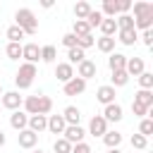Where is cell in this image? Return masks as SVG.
<instances>
[{"label": "cell", "mask_w": 153, "mask_h": 153, "mask_svg": "<svg viewBox=\"0 0 153 153\" xmlns=\"http://www.w3.org/2000/svg\"><path fill=\"white\" fill-rule=\"evenodd\" d=\"M22 105H24V110H26L29 117H31V115H50V110H53V98L36 93V96H26Z\"/></svg>", "instance_id": "cell-1"}, {"label": "cell", "mask_w": 153, "mask_h": 153, "mask_svg": "<svg viewBox=\"0 0 153 153\" xmlns=\"http://www.w3.org/2000/svg\"><path fill=\"white\" fill-rule=\"evenodd\" d=\"M14 24L24 31V36H33L36 33V29H38V19H36V14L29 10V7H22V10H17L14 12Z\"/></svg>", "instance_id": "cell-2"}, {"label": "cell", "mask_w": 153, "mask_h": 153, "mask_svg": "<svg viewBox=\"0 0 153 153\" xmlns=\"http://www.w3.org/2000/svg\"><path fill=\"white\" fill-rule=\"evenodd\" d=\"M38 76V69H36V65H29V62H24V65H19V72L14 74V84H17V88H29L31 84H33V79Z\"/></svg>", "instance_id": "cell-3"}, {"label": "cell", "mask_w": 153, "mask_h": 153, "mask_svg": "<svg viewBox=\"0 0 153 153\" xmlns=\"http://www.w3.org/2000/svg\"><path fill=\"white\" fill-rule=\"evenodd\" d=\"M84 136H86V131H84V127H81V124H67V127H65V131H62V139H65V141H69L72 146H74V143H81V141H84Z\"/></svg>", "instance_id": "cell-4"}, {"label": "cell", "mask_w": 153, "mask_h": 153, "mask_svg": "<svg viewBox=\"0 0 153 153\" xmlns=\"http://www.w3.org/2000/svg\"><path fill=\"white\" fill-rule=\"evenodd\" d=\"M96 72H98V67H96V62L93 60H81L79 65H76V74L74 76H79V79H84V81H88V79H93L96 76Z\"/></svg>", "instance_id": "cell-5"}, {"label": "cell", "mask_w": 153, "mask_h": 153, "mask_svg": "<svg viewBox=\"0 0 153 153\" xmlns=\"http://www.w3.org/2000/svg\"><path fill=\"white\" fill-rule=\"evenodd\" d=\"M22 103H24V98L19 96V91H7V93H2L0 96V105L2 108H7V110H19L22 108Z\"/></svg>", "instance_id": "cell-6"}, {"label": "cell", "mask_w": 153, "mask_h": 153, "mask_svg": "<svg viewBox=\"0 0 153 153\" xmlns=\"http://www.w3.org/2000/svg\"><path fill=\"white\" fill-rule=\"evenodd\" d=\"M62 91H65V96H81V93L86 91V81L79 79V76H72V79L62 86Z\"/></svg>", "instance_id": "cell-7"}, {"label": "cell", "mask_w": 153, "mask_h": 153, "mask_svg": "<svg viewBox=\"0 0 153 153\" xmlns=\"http://www.w3.org/2000/svg\"><path fill=\"white\" fill-rule=\"evenodd\" d=\"M22 57H24V62L36 65V62L41 60V48H38L36 43H24V45H22Z\"/></svg>", "instance_id": "cell-8"}, {"label": "cell", "mask_w": 153, "mask_h": 153, "mask_svg": "<svg viewBox=\"0 0 153 153\" xmlns=\"http://www.w3.org/2000/svg\"><path fill=\"white\" fill-rule=\"evenodd\" d=\"M108 131V122L103 120V115H93L91 117V122H88V134L91 136H100L103 139V134Z\"/></svg>", "instance_id": "cell-9"}, {"label": "cell", "mask_w": 153, "mask_h": 153, "mask_svg": "<svg viewBox=\"0 0 153 153\" xmlns=\"http://www.w3.org/2000/svg\"><path fill=\"white\" fill-rule=\"evenodd\" d=\"M17 143L22 146V148H26V151H31L36 143H38V134H33L31 129H22L19 134H17Z\"/></svg>", "instance_id": "cell-10"}, {"label": "cell", "mask_w": 153, "mask_h": 153, "mask_svg": "<svg viewBox=\"0 0 153 153\" xmlns=\"http://www.w3.org/2000/svg\"><path fill=\"white\" fill-rule=\"evenodd\" d=\"M115 88L110 86V84H105V86H98V91H96V100L98 103H103V105H110V103H115Z\"/></svg>", "instance_id": "cell-11"}, {"label": "cell", "mask_w": 153, "mask_h": 153, "mask_svg": "<svg viewBox=\"0 0 153 153\" xmlns=\"http://www.w3.org/2000/svg\"><path fill=\"white\" fill-rule=\"evenodd\" d=\"M26 129H31L33 134H41V131H45V129H48V115H31V117H29V124H26Z\"/></svg>", "instance_id": "cell-12"}, {"label": "cell", "mask_w": 153, "mask_h": 153, "mask_svg": "<svg viewBox=\"0 0 153 153\" xmlns=\"http://www.w3.org/2000/svg\"><path fill=\"white\" fill-rule=\"evenodd\" d=\"M124 72L129 76H139L141 72H146V65H143V57H127V67Z\"/></svg>", "instance_id": "cell-13"}, {"label": "cell", "mask_w": 153, "mask_h": 153, "mask_svg": "<svg viewBox=\"0 0 153 153\" xmlns=\"http://www.w3.org/2000/svg\"><path fill=\"white\" fill-rule=\"evenodd\" d=\"M55 76H57V81L67 84V81L74 76V67H72L69 62H57V65H55Z\"/></svg>", "instance_id": "cell-14"}, {"label": "cell", "mask_w": 153, "mask_h": 153, "mask_svg": "<svg viewBox=\"0 0 153 153\" xmlns=\"http://www.w3.org/2000/svg\"><path fill=\"white\" fill-rule=\"evenodd\" d=\"M124 115H122V105L120 103H110V105H105V110H103V120L105 122H120Z\"/></svg>", "instance_id": "cell-15"}, {"label": "cell", "mask_w": 153, "mask_h": 153, "mask_svg": "<svg viewBox=\"0 0 153 153\" xmlns=\"http://www.w3.org/2000/svg\"><path fill=\"white\" fill-rule=\"evenodd\" d=\"M26 124H29V115H26V112L14 110V112L10 115V127H12V129L22 131V129H26Z\"/></svg>", "instance_id": "cell-16"}, {"label": "cell", "mask_w": 153, "mask_h": 153, "mask_svg": "<svg viewBox=\"0 0 153 153\" xmlns=\"http://www.w3.org/2000/svg\"><path fill=\"white\" fill-rule=\"evenodd\" d=\"M136 38H139V31H136V29H120L115 41H120L122 45H134Z\"/></svg>", "instance_id": "cell-17"}, {"label": "cell", "mask_w": 153, "mask_h": 153, "mask_svg": "<svg viewBox=\"0 0 153 153\" xmlns=\"http://www.w3.org/2000/svg\"><path fill=\"white\" fill-rule=\"evenodd\" d=\"M108 67H110V72H120V69H124V67H127V55H122V53H110V57H108Z\"/></svg>", "instance_id": "cell-18"}, {"label": "cell", "mask_w": 153, "mask_h": 153, "mask_svg": "<svg viewBox=\"0 0 153 153\" xmlns=\"http://www.w3.org/2000/svg\"><path fill=\"white\" fill-rule=\"evenodd\" d=\"M67 127V122L62 120V115H48V131L50 134H62Z\"/></svg>", "instance_id": "cell-19"}, {"label": "cell", "mask_w": 153, "mask_h": 153, "mask_svg": "<svg viewBox=\"0 0 153 153\" xmlns=\"http://www.w3.org/2000/svg\"><path fill=\"white\" fill-rule=\"evenodd\" d=\"M103 17L108 19H115L120 14V0H103V10H100Z\"/></svg>", "instance_id": "cell-20"}, {"label": "cell", "mask_w": 153, "mask_h": 153, "mask_svg": "<svg viewBox=\"0 0 153 153\" xmlns=\"http://www.w3.org/2000/svg\"><path fill=\"white\" fill-rule=\"evenodd\" d=\"M134 103H139V105H143V108H153V91H146V88H139L136 93H134Z\"/></svg>", "instance_id": "cell-21"}, {"label": "cell", "mask_w": 153, "mask_h": 153, "mask_svg": "<svg viewBox=\"0 0 153 153\" xmlns=\"http://www.w3.org/2000/svg\"><path fill=\"white\" fill-rule=\"evenodd\" d=\"M62 120H65L67 124H79V122H81V110H79L76 105H67L65 112H62Z\"/></svg>", "instance_id": "cell-22"}, {"label": "cell", "mask_w": 153, "mask_h": 153, "mask_svg": "<svg viewBox=\"0 0 153 153\" xmlns=\"http://www.w3.org/2000/svg\"><path fill=\"white\" fill-rule=\"evenodd\" d=\"M103 143H105L108 148H120V143H122V134H120L117 129H108V131L103 134Z\"/></svg>", "instance_id": "cell-23"}, {"label": "cell", "mask_w": 153, "mask_h": 153, "mask_svg": "<svg viewBox=\"0 0 153 153\" xmlns=\"http://www.w3.org/2000/svg\"><path fill=\"white\" fill-rule=\"evenodd\" d=\"M96 48H98L100 53L110 55V53H115V38H110V36H100V38H96Z\"/></svg>", "instance_id": "cell-24"}, {"label": "cell", "mask_w": 153, "mask_h": 153, "mask_svg": "<svg viewBox=\"0 0 153 153\" xmlns=\"http://www.w3.org/2000/svg\"><path fill=\"white\" fill-rule=\"evenodd\" d=\"M98 29L103 31V36H110V38H115V33H117V24H115V19H108V17H103V22H100Z\"/></svg>", "instance_id": "cell-25"}, {"label": "cell", "mask_w": 153, "mask_h": 153, "mask_svg": "<svg viewBox=\"0 0 153 153\" xmlns=\"http://www.w3.org/2000/svg\"><path fill=\"white\" fill-rule=\"evenodd\" d=\"M91 10H93V7H91L88 2H76V5H74V17L81 19V22H86V17L91 14Z\"/></svg>", "instance_id": "cell-26"}, {"label": "cell", "mask_w": 153, "mask_h": 153, "mask_svg": "<svg viewBox=\"0 0 153 153\" xmlns=\"http://www.w3.org/2000/svg\"><path fill=\"white\" fill-rule=\"evenodd\" d=\"M67 57H69V65L74 67V62L79 65L81 60H86V50H81V48H69V50H67Z\"/></svg>", "instance_id": "cell-27"}, {"label": "cell", "mask_w": 153, "mask_h": 153, "mask_svg": "<svg viewBox=\"0 0 153 153\" xmlns=\"http://www.w3.org/2000/svg\"><path fill=\"white\" fill-rule=\"evenodd\" d=\"M110 79H112V84H110V86H112V88H117V86H127L129 74H127L124 69H120V72H112V76H110Z\"/></svg>", "instance_id": "cell-28"}, {"label": "cell", "mask_w": 153, "mask_h": 153, "mask_svg": "<svg viewBox=\"0 0 153 153\" xmlns=\"http://www.w3.org/2000/svg\"><path fill=\"white\" fill-rule=\"evenodd\" d=\"M151 12H153V2H134V19L143 17V14H151Z\"/></svg>", "instance_id": "cell-29"}, {"label": "cell", "mask_w": 153, "mask_h": 153, "mask_svg": "<svg viewBox=\"0 0 153 153\" xmlns=\"http://www.w3.org/2000/svg\"><path fill=\"white\" fill-rule=\"evenodd\" d=\"M115 24H117V31L120 29H134V17L131 14H117Z\"/></svg>", "instance_id": "cell-30"}, {"label": "cell", "mask_w": 153, "mask_h": 153, "mask_svg": "<svg viewBox=\"0 0 153 153\" xmlns=\"http://www.w3.org/2000/svg\"><path fill=\"white\" fill-rule=\"evenodd\" d=\"M72 33H74V36H88V33H91V26H88L86 22H81V19H74Z\"/></svg>", "instance_id": "cell-31"}, {"label": "cell", "mask_w": 153, "mask_h": 153, "mask_svg": "<svg viewBox=\"0 0 153 153\" xmlns=\"http://www.w3.org/2000/svg\"><path fill=\"white\" fill-rule=\"evenodd\" d=\"M7 38H10V43H22V38H24V31H22L17 24H12V26L7 29Z\"/></svg>", "instance_id": "cell-32"}, {"label": "cell", "mask_w": 153, "mask_h": 153, "mask_svg": "<svg viewBox=\"0 0 153 153\" xmlns=\"http://www.w3.org/2000/svg\"><path fill=\"white\" fill-rule=\"evenodd\" d=\"M55 57H57L55 45H43V48H41V60H43V62H55Z\"/></svg>", "instance_id": "cell-33"}, {"label": "cell", "mask_w": 153, "mask_h": 153, "mask_svg": "<svg viewBox=\"0 0 153 153\" xmlns=\"http://www.w3.org/2000/svg\"><path fill=\"white\" fill-rule=\"evenodd\" d=\"M136 79H139V86H141V88L153 91V74H151V72H141Z\"/></svg>", "instance_id": "cell-34"}, {"label": "cell", "mask_w": 153, "mask_h": 153, "mask_svg": "<svg viewBox=\"0 0 153 153\" xmlns=\"http://www.w3.org/2000/svg\"><path fill=\"white\" fill-rule=\"evenodd\" d=\"M139 134L146 136V139L153 134V120H151V117H143V120L139 122Z\"/></svg>", "instance_id": "cell-35"}, {"label": "cell", "mask_w": 153, "mask_h": 153, "mask_svg": "<svg viewBox=\"0 0 153 153\" xmlns=\"http://www.w3.org/2000/svg\"><path fill=\"white\" fill-rule=\"evenodd\" d=\"M100 22H103V14H100V10H91V14L86 17V24L91 26V31H93L96 26H100Z\"/></svg>", "instance_id": "cell-36"}, {"label": "cell", "mask_w": 153, "mask_h": 153, "mask_svg": "<svg viewBox=\"0 0 153 153\" xmlns=\"http://www.w3.org/2000/svg\"><path fill=\"white\" fill-rule=\"evenodd\" d=\"M5 53H7L10 60H19V57H22V43H7Z\"/></svg>", "instance_id": "cell-37"}, {"label": "cell", "mask_w": 153, "mask_h": 153, "mask_svg": "<svg viewBox=\"0 0 153 153\" xmlns=\"http://www.w3.org/2000/svg\"><path fill=\"white\" fill-rule=\"evenodd\" d=\"M91 45H96V38H93V33H88V36H76V48L86 50V48H91Z\"/></svg>", "instance_id": "cell-38"}, {"label": "cell", "mask_w": 153, "mask_h": 153, "mask_svg": "<svg viewBox=\"0 0 153 153\" xmlns=\"http://www.w3.org/2000/svg\"><path fill=\"white\" fill-rule=\"evenodd\" d=\"M53 151H55V153H72V143H69V141H65V139H55Z\"/></svg>", "instance_id": "cell-39"}, {"label": "cell", "mask_w": 153, "mask_h": 153, "mask_svg": "<svg viewBox=\"0 0 153 153\" xmlns=\"http://www.w3.org/2000/svg\"><path fill=\"white\" fill-rule=\"evenodd\" d=\"M146 146H148V139H146V136H141V134H131V148L143 151Z\"/></svg>", "instance_id": "cell-40"}, {"label": "cell", "mask_w": 153, "mask_h": 153, "mask_svg": "<svg viewBox=\"0 0 153 153\" xmlns=\"http://www.w3.org/2000/svg\"><path fill=\"white\" fill-rule=\"evenodd\" d=\"M131 112H134V115H136V117H141V120H143V117H148V112H151V110H148V108H143V105H139V103H134V100H131Z\"/></svg>", "instance_id": "cell-41"}, {"label": "cell", "mask_w": 153, "mask_h": 153, "mask_svg": "<svg viewBox=\"0 0 153 153\" xmlns=\"http://www.w3.org/2000/svg\"><path fill=\"white\" fill-rule=\"evenodd\" d=\"M62 45H67V50L69 48H76V36L74 33H65L62 36Z\"/></svg>", "instance_id": "cell-42"}, {"label": "cell", "mask_w": 153, "mask_h": 153, "mask_svg": "<svg viewBox=\"0 0 153 153\" xmlns=\"http://www.w3.org/2000/svg\"><path fill=\"white\" fill-rule=\"evenodd\" d=\"M72 153H93V151H91V146H88V143H84V141H81V143H74V146H72Z\"/></svg>", "instance_id": "cell-43"}, {"label": "cell", "mask_w": 153, "mask_h": 153, "mask_svg": "<svg viewBox=\"0 0 153 153\" xmlns=\"http://www.w3.org/2000/svg\"><path fill=\"white\" fill-rule=\"evenodd\" d=\"M141 41H143V43H146V45L151 48V45H153V29H148V31H143V33H141Z\"/></svg>", "instance_id": "cell-44"}, {"label": "cell", "mask_w": 153, "mask_h": 153, "mask_svg": "<svg viewBox=\"0 0 153 153\" xmlns=\"http://www.w3.org/2000/svg\"><path fill=\"white\" fill-rule=\"evenodd\" d=\"M129 10H131V2L129 0H120V14H129Z\"/></svg>", "instance_id": "cell-45"}, {"label": "cell", "mask_w": 153, "mask_h": 153, "mask_svg": "<svg viewBox=\"0 0 153 153\" xmlns=\"http://www.w3.org/2000/svg\"><path fill=\"white\" fill-rule=\"evenodd\" d=\"M0 146H5V134H2V129H0Z\"/></svg>", "instance_id": "cell-46"}, {"label": "cell", "mask_w": 153, "mask_h": 153, "mask_svg": "<svg viewBox=\"0 0 153 153\" xmlns=\"http://www.w3.org/2000/svg\"><path fill=\"white\" fill-rule=\"evenodd\" d=\"M108 153H122L120 148H108Z\"/></svg>", "instance_id": "cell-47"}, {"label": "cell", "mask_w": 153, "mask_h": 153, "mask_svg": "<svg viewBox=\"0 0 153 153\" xmlns=\"http://www.w3.org/2000/svg\"><path fill=\"white\" fill-rule=\"evenodd\" d=\"M31 153H43V151H41V148H33V151H31Z\"/></svg>", "instance_id": "cell-48"}, {"label": "cell", "mask_w": 153, "mask_h": 153, "mask_svg": "<svg viewBox=\"0 0 153 153\" xmlns=\"http://www.w3.org/2000/svg\"><path fill=\"white\" fill-rule=\"evenodd\" d=\"M0 96H2V86H0Z\"/></svg>", "instance_id": "cell-49"}, {"label": "cell", "mask_w": 153, "mask_h": 153, "mask_svg": "<svg viewBox=\"0 0 153 153\" xmlns=\"http://www.w3.org/2000/svg\"><path fill=\"white\" fill-rule=\"evenodd\" d=\"M0 110H2V105H0Z\"/></svg>", "instance_id": "cell-50"}]
</instances>
